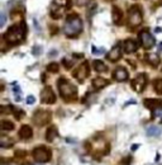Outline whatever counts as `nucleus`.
<instances>
[{
    "instance_id": "423d86ee",
    "label": "nucleus",
    "mask_w": 162,
    "mask_h": 165,
    "mask_svg": "<svg viewBox=\"0 0 162 165\" xmlns=\"http://www.w3.org/2000/svg\"><path fill=\"white\" fill-rule=\"evenodd\" d=\"M142 11L138 7H133L129 9V17H128V24L129 27H137L142 23Z\"/></svg>"
},
{
    "instance_id": "f03ea898",
    "label": "nucleus",
    "mask_w": 162,
    "mask_h": 165,
    "mask_svg": "<svg viewBox=\"0 0 162 165\" xmlns=\"http://www.w3.org/2000/svg\"><path fill=\"white\" fill-rule=\"evenodd\" d=\"M57 85H58V89H60L61 97L66 102H70V100H72V99L76 98V95H77L76 87L74 84H71V82L67 80L66 78H60Z\"/></svg>"
},
{
    "instance_id": "72a5a7b5",
    "label": "nucleus",
    "mask_w": 162,
    "mask_h": 165,
    "mask_svg": "<svg viewBox=\"0 0 162 165\" xmlns=\"http://www.w3.org/2000/svg\"><path fill=\"white\" fill-rule=\"evenodd\" d=\"M132 160V158L130 156H128V158H126V159H123V164L124 165H129V161Z\"/></svg>"
},
{
    "instance_id": "cd10ccee",
    "label": "nucleus",
    "mask_w": 162,
    "mask_h": 165,
    "mask_svg": "<svg viewBox=\"0 0 162 165\" xmlns=\"http://www.w3.org/2000/svg\"><path fill=\"white\" fill-rule=\"evenodd\" d=\"M62 64H63V66L66 67V69H71L72 67V65H74V60H70V59H63L62 60Z\"/></svg>"
},
{
    "instance_id": "7ed1b4c3",
    "label": "nucleus",
    "mask_w": 162,
    "mask_h": 165,
    "mask_svg": "<svg viewBox=\"0 0 162 165\" xmlns=\"http://www.w3.org/2000/svg\"><path fill=\"white\" fill-rule=\"evenodd\" d=\"M83 31V22L79 18V16L74 14L67 18L65 25H63V32L67 37H75Z\"/></svg>"
},
{
    "instance_id": "7c9ffc66",
    "label": "nucleus",
    "mask_w": 162,
    "mask_h": 165,
    "mask_svg": "<svg viewBox=\"0 0 162 165\" xmlns=\"http://www.w3.org/2000/svg\"><path fill=\"white\" fill-rule=\"evenodd\" d=\"M5 13L4 11H2V22H0V27H4V24H5Z\"/></svg>"
},
{
    "instance_id": "f3484780",
    "label": "nucleus",
    "mask_w": 162,
    "mask_h": 165,
    "mask_svg": "<svg viewBox=\"0 0 162 165\" xmlns=\"http://www.w3.org/2000/svg\"><path fill=\"white\" fill-rule=\"evenodd\" d=\"M146 59H147V61H148V64H150L151 66H153V67H156V66H158L160 65V56L157 53H148L147 56H146Z\"/></svg>"
},
{
    "instance_id": "20e7f679",
    "label": "nucleus",
    "mask_w": 162,
    "mask_h": 165,
    "mask_svg": "<svg viewBox=\"0 0 162 165\" xmlns=\"http://www.w3.org/2000/svg\"><path fill=\"white\" fill-rule=\"evenodd\" d=\"M32 155H33V158H34V160L37 163H47V161L51 160V156H52L51 150L48 147H46V146H38V147H36L33 150Z\"/></svg>"
},
{
    "instance_id": "b1692460",
    "label": "nucleus",
    "mask_w": 162,
    "mask_h": 165,
    "mask_svg": "<svg viewBox=\"0 0 162 165\" xmlns=\"http://www.w3.org/2000/svg\"><path fill=\"white\" fill-rule=\"evenodd\" d=\"M0 128H2L3 131H10V130L14 128V123L8 121V119H3L2 125H0Z\"/></svg>"
},
{
    "instance_id": "ddd939ff",
    "label": "nucleus",
    "mask_w": 162,
    "mask_h": 165,
    "mask_svg": "<svg viewBox=\"0 0 162 165\" xmlns=\"http://www.w3.org/2000/svg\"><path fill=\"white\" fill-rule=\"evenodd\" d=\"M32 136H33V131H32L31 126L24 125V126L20 127V130H19V137H20L22 140H28V139H31Z\"/></svg>"
},
{
    "instance_id": "9b49d317",
    "label": "nucleus",
    "mask_w": 162,
    "mask_h": 165,
    "mask_svg": "<svg viewBox=\"0 0 162 165\" xmlns=\"http://www.w3.org/2000/svg\"><path fill=\"white\" fill-rule=\"evenodd\" d=\"M113 78L117 81H126L128 79V71L124 67H117L115 71L113 73Z\"/></svg>"
},
{
    "instance_id": "412c9836",
    "label": "nucleus",
    "mask_w": 162,
    "mask_h": 165,
    "mask_svg": "<svg viewBox=\"0 0 162 165\" xmlns=\"http://www.w3.org/2000/svg\"><path fill=\"white\" fill-rule=\"evenodd\" d=\"M162 132V130L157 126H150L147 128V136H150V137H157L160 136Z\"/></svg>"
},
{
    "instance_id": "39448f33",
    "label": "nucleus",
    "mask_w": 162,
    "mask_h": 165,
    "mask_svg": "<svg viewBox=\"0 0 162 165\" xmlns=\"http://www.w3.org/2000/svg\"><path fill=\"white\" fill-rule=\"evenodd\" d=\"M33 121L37 126H45L51 121V113L46 109H37L33 114Z\"/></svg>"
},
{
    "instance_id": "4468645a",
    "label": "nucleus",
    "mask_w": 162,
    "mask_h": 165,
    "mask_svg": "<svg viewBox=\"0 0 162 165\" xmlns=\"http://www.w3.org/2000/svg\"><path fill=\"white\" fill-rule=\"evenodd\" d=\"M123 50L127 53H132L137 51V42L134 39H126L123 43Z\"/></svg>"
},
{
    "instance_id": "473e14b6",
    "label": "nucleus",
    "mask_w": 162,
    "mask_h": 165,
    "mask_svg": "<svg viewBox=\"0 0 162 165\" xmlns=\"http://www.w3.org/2000/svg\"><path fill=\"white\" fill-rule=\"evenodd\" d=\"M90 0H77V4L79 5H85L86 3H89Z\"/></svg>"
},
{
    "instance_id": "dca6fc26",
    "label": "nucleus",
    "mask_w": 162,
    "mask_h": 165,
    "mask_svg": "<svg viewBox=\"0 0 162 165\" xmlns=\"http://www.w3.org/2000/svg\"><path fill=\"white\" fill-rule=\"evenodd\" d=\"M112 17H113V22L115 24H120L122 19H123V13H122V10L118 7H114L112 10Z\"/></svg>"
},
{
    "instance_id": "aec40b11",
    "label": "nucleus",
    "mask_w": 162,
    "mask_h": 165,
    "mask_svg": "<svg viewBox=\"0 0 162 165\" xmlns=\"http://www.w3.org/2000/svg\"><path fill=\"white\" fill-rule=\"evenodd\" d=\"M92 65H94V70L98 71V73H106L108 71L106 65L104 62H101L100 60H95Z\"/></svg>"
},
{
    "instance_id": "a878e982",
    "label": "nucleus",
    "mask_w": 162,
    "mask_h": 165,
    "mask_svg": "<svg viewBox=\"0 0 162 165\" xmlns=\"http://www.w3.org/2000/svg\"><path fill=\"white\" fill-rule=\"evenodd\" d=\"M47 70L48 71H52V73H57L60 70V65L56 64V62H51L48 66H47Z\"/></svg>"
},
{
    "instance_id": "0eeeda50",
    "label": "nucleus",
    "mask_w": 162,
    "mask_h": 165,
    "mask_svg": "<svg viewBox=\"0 0 162 165\" xmlns=\"http://www.w3.org/2000/svg\"><path fill=\"white\" fill-rule=\"evenodd\" d=\"M139 41H141V45H142V47L144 48V50H150V48H152L153 46H155V43H156V41H155V37L148 32V31H142L141 33H139Z\"/></svg>"
},
{
    "instance_id": "c756f323",
    "label": "nucleus",
    "mask_w": 162,
    "mask_h": 165,
    "mask_svg": "<svg viewBox=\"0 0 162 165\" xmlns=\"http://www.w3.org/2000/svg\"><path fill=\"white\" fill-rule=\"evenodd\" d=\"M34 97L33 95H29V97H27V104H33L34 103Z\"/></svg>"
},
{
    "instance_id": "9d476101",
    "label": "nucleus",
    "mask_w": 162,
    "mask_h": 165,
    "mask_svg": "<svg viewBox=\"0 0 162 165\" xmlns=\"http://www.w3.org/2000/svg\"><path fill=\"white\" fill-rule=\"evenodd\" d=\"M40 99H42V102L46 103V104H53L56 102L55 93H53L51 87H46L42 90V93H40Z\"/></svg>"
},
{
    "instance_id": "2eb2a0df",
    "label": "nucleus",
    "mask_w": 162,
    "mask_h": 165,
    "mask_svg": "<svg viewBox=\"0 0 162 165\" xmlns=\"http://www.w3.org/2000/svg\"><path fill=\"white\" fill-rule=\"evenodd\" d=\"M120 57H122V48H120L119 46H115L109 53H108V60H109V61H113V62L118 61Z\"/></svg>"
},
{
    "instance_id": "393cba45",
    "label": "nucleus",
    "mask_w": 162,
    "mask_h": 165,
    "mask_svg": "<svg viewBox=\"0 0 162 165\" xmlns=\"http://www.w3.org/2000/svg\"><path fill=\"white\" fill-rule=\"evenodd\" d=\"M153 88L157 94H162V79H156L153 82Z\"/></svg>"
},
{
    "instance_id": "1a4fd4ad",
    "label": "nucleus",
    "mask_w": 162,
    "mask_h": 165,
    "mask_svg": "<svg viewBox=\"0 0 162 165\" xmlns=\"http://www.w3.org/2000/svg\"><path fill=\"white\" fill-rule=\"evenodd\" d=\"M89 73H90V71H89V64L85 61L84 64H81V65L76 69V70L72 73V75H74V78H76V79L81 82L85 78L89 76Z\"/></svg>"
},
{
    "instance_id": "bb28decb",
    "label": "nucleus",
    "mask_w": 162,
    "mask_h": 165,
    "mask_svg": "<svg viewBox=\"0 0 162 165\" xmlns=\"http://www.w3.org/2000/svg\"><path fill=\"white\" fill-rule=\"evenodd\" d=\"M92 53H94V55H103V53H105V48H104V47L92 46Z\"/></svg>"
},
{
    "instance_id": "4be33fe9",
    "label": "nucleus",
    "mask_w": 162,
    "mask_h": 165,
    "mask_svg": "<svg viewBox=\"0 0 162 165\" xmlns=\"http://www.w3.org/2000/svg\"><path fill=\"white\" fill-rule=\"evenodd\" d=\"M161 104H162V102L160 99H146L144 100V105L147 108H151V109H153V108H156Z\"/></svg>"
},
{
    "instance_id": "6ab92c4d",
    "label": "nucleus",
    "mask_w": 162,
    "mask_h": 165,
    "mask_svg": "<svg viewBox=\"0 0 162 165\" xmlns=\"http://www.w3.org/2000/svg\"><path fill=\"white\" fill-rule=\"evenodd\" d=\"M58 136V132H57V128L55 127V126H51L48 130H47V133H46V139H47V141H53L56 139V137Z\"/></svg>"
},
{
    "instance_id": "6e6552de",
    "label": "nucleus",
    "mask_w": 162,
    "mask_h": 165,
    "mask_svg": "<svg viewBox=\"0 0 162 165\" xmlns=\"http://www.w3.org/2000/svg\"><path fill=\"white\" fill-rule=\"evenodd\" d=\"M146 85H147V76L144 74H139L138 76L134 78L132 80V82H130V87L134 90H136V91H138V93L143 91L144 88H146Z\"/></svg>"
},
{
    "instance_id": "f8f14e48",
    "label": "nucleus",
    "mask_w": 162,
    "mask_h": 165,
    "mask_svg": "<svg viewBox=\"0 0 162 165\" xmlns=\"http://www.w3.org/2000/svg\"><path fill=\"white\" fill-rule=\"evenodd\" d=\"M63 10H65L61 4H57V2L55 0V2H53V4H52V7H51V16H52V18L58 19L62 16Z\"/></svg>"
},
{
    "instance_id": "a211bd4d",
    "label": "nucleus",
    "mask_w": 162,
    "mask_h": 165,
    "mask_svg": "<svg viewBox=\"0 0 162 165\" xmlns=\"http://www.w3.org/2000/svg\"><path fill=\"white\" fill-rule=\"evenodd\" d=\"M108 84H109V81L103 79V78H96L92 80V88L94 89H101L104 87H106Z\"/></svg>"
},
{
    "instance_id": "c85d7f7f",
    "label": "nucleus",
    "mask_w": 162,
    "mask_h": 165,
    "mask_svg": "<svg viewBox=\"0 0 162 165\" xmlns=\"http://www.w3.org/2000/svg\"><path fill=\"white\" fill-rule=\"evenodd\" d=\"M13 113H14V116H15V118H17V119H19V118H23V117H24V112L22 111V109H14V111H13Z\"/></svg>"
},
{
    "instance_id": "2f4dec72",
    "label": "nucleus",
    "mask_w": 162,
    "mask_h": 165,
    "mask_svg": "<svg viewBox=\"0 0 162 165\" xmlns=\"http://www.w3.org/2000/svg\"><path fill=\"white\" fill-rule=\"evenodd\" d=\"M40 52H42V48L38 47V46H34V48H33V53H34V55H39Z\"/></svg>"
},
{
    "instance_id": "f257e3e1",
    "label": "nucleus",
    "mask_w": 162,
    "mask_h": 165,
    "mask_svg": "<svg viewBox=\"0 0 162 165\" xmlns=\"http://www.w3.org/2000/svg\"><path fill=\"white\" fill-rule=\"evenodd\" d=\"M25 29H27V27L23 22L20 24L13 25L11 28H9V31L4 34V39L9 45H18V43L22 42L24 36H25Z\"/></svg>"
},
{
    "instance_id": "5701e85b",
    "label": "nucleus",
    "mask_w": 162,
    "mask_h": 165,
    "mask_svg": "<svg viewBox=\"0 0 162 165\" xmlns=\"http://www.w3.org/2000/svg\"><path fill=\"white\" fill-rule=\"evenodd\" d=\"M152 111H153V113H152V118L158 119V121L162 123V104L158 105V107H156V108H153Z\"/></svg>"
}]
</instances>
